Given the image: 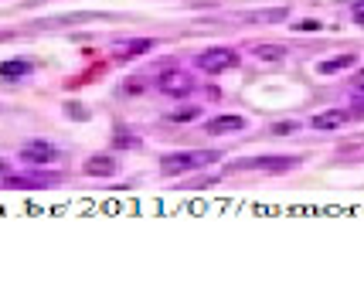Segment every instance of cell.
I'll return each instance as SVG.
<instances>
[{"mask_svg": "<svg viewBox=\"0 0 364 306\" xmlns=\"http://www.w3.org/2000/svg\"><path fill=\"white\" fill-rule=\"evenodd\" d=\"M218 157H222V153H215V150H188V153H167V157L160 160V174L174 177V174L201 170V167H208V163H215Z\"/></svg>", "mask_w": 364, "mask_h": 306, "instance_id": "1", "label": "cell"}, {"mask_svg": "<svg viewBox=\"0 0 364 306\" xmlns=\"http://www.w3.org/2000/svg\"><path fill=\"white\" fill-rule=\"evenodd\" d=\"M157 89L171 99H188L194 92V79H191L188 72H181V68H171V72H164L157 79Z\"/></svg>", "mask_w": 364, "mask_h": 306, "instance_id": "2", "label": "cell"}, {"mask_svg": "<svg viewBox=\"0 0 364 306\" xmlns=\"http://www.w3.org/2000/svg\"><path fill=\"white\" fill-rule=\"evenodd\" d=\"M238 62V55L232 48H208L198 55V68L208 72V75H215V72H225V68H232Z\"/></svg>", "mask_w": 364, "mask_h": 306, "instance_id": "3", "label": "cell"}, {"mask_svg": "<svg viewBox=\"0 0 364 306\" xmlns=\"http://www.w3.org/2000/svg\"><path fill=\"white\" fill-rule=\"evenodd\" d=\"M21 160L34 163V167H45V163L58 160V150L51 143H45V140H31V143H24V150H21Z\"/></svg>", "mask_w": 364, "mask_h": 306, "instance_id": "4", "label": "cell"}, {"mask_svg": "<svg viewBox=\"0 0 364 306\" xmlns=\"http://www.w3.org/2000/svg\"><path fill=\"white\" fill-rule=\"evenodd\" d=\"M58 177H51V174H41V177H14V174H4V187H11V191H34V187H55Z\"/></svg>", "mask_w": 364, "mask_h": 306, "instance_id": "5", "label": "cell"}, {"mask_svg": "<svg viewBox=\"0 0 364 306\" xmlns=\"http://www.w3.org/2000/svg\"><path fill=\"white\" fill-rule=\"evenodd\" d=\"M82 170H85L89 177H112V174L119 170V163H116V157H106V153H99V157H89Z\"/></svg>", "mask_w": 364, "mask_h": 306, "instance_id": "6", "label": "cell"}, {"mask_svg": "<svg viewBox=\"0 0 364 306\" xmlns=\"http://www.w3.org/2000/svg\"><path fill=\"white\" fill-rule=\"evenodd\" d=\"M238 129H245V119H242V116H215V119H208L205 133L225 136V133H238Z\"/></svg>", "mask_w": 364, "mask_h": 306, "instance_id": "7", "label": "cell"}, {"mask_svg": "<svg viewBox=\"0 0 364 306\" xmlns=\"http://www.w3.org/2000/svg\"><path fill=\"white\" fill-rule=\"evenodd\" d=\"M348 123V113L344 109H327V113H317L310 119V126L320 129V133H327V129H341Z\"/></svg>", "mask_w": 364, "mask_h": 306, "instance_id": "8", "label": "cell"}, {"mask_svg": "<svg viewBox=\"0 0 364 306\" xmlns=\"http://www.w3.org/2000/svg\"><path fill=\"white\" fill-rule=\"evenodd\" d=\"M28 72H31V62H28V58H11V62L0 65V79H4V82L24 79Z\"/></svg>", "mask_w": 364, "mask_h": 306, "instance_id": "9", "label": "cell"}, {"mask_svg": "<svg viewBox=\"0 0 364 306\" xmlns=\"http://www.w3.org/2000/svg\"><path fill=\"white\" fill-rule=\"evenodd\" d=\"M242 167H259V170H289V167H296V157H259V160L242 163Z\"/></svg>", "mask_w": 364, "mask_h": 306, "instance_id": "10", "label": "cell"}, {"mask_svg": "<svg viewBox=\"0 0 364 306\" xmlns=\"http://www.w3.org/2000/svg\"><path fill=\"white\" fill-rule=\"evenodd\" d=\"M354 65V55H341V58H327V62L317 65L320 75H333V72H341V68H350Z\"/></svg>", "mask_w": 364, "mask_h": 306, "instance_id": "11", "label": "cell"}, {"mask_svg": "<svg viewBox=\"0 0 364 306\" xmlns=\"http://www.w3.org/2000/svg\"><path fill=\"white\" fill-rule=\"evenodd\" d=\"M150 48H154V41H146V38H143V41H127L123 48L116 51V58H133V55H146Z\"/></svg>", "mask_w": 364, "mask_h": 306, "instance_id": "12", "label": "cell"}, {"mask_svg": "<svg viewBox=\"0 0 364 306\" xmlns=\"http://www.w3.org/2000/svg\"><path fill=\"white\" fill-rule=\"evenodd\" d=\"M252 55L262 58V62H283L286 48H279V45H259V48H252Z\"/></svg>", "mask_w": 364, "mask_h": 306, "instance_id": "13", "label": "cell"}, {"mask_svg": "<svg viewBox=\"0 0 364 306\" xmlns=\"http://www.w3.org/2000/svg\"><path fill=\"white\" fill-rule=\"evenodd\" d=\"M249 21H283L286 7H276V11H255V14H245Z\"/></svg>", "mask_w": 364, "mask_h": 306, "instance_id": "14", "label": "cell"}, {"mask_svg": "<svg viewBox=\"0 0 364 306\" xmlns=\"http://www.w3.org/2000/svg\"><path fill=\"white\" fill-rule=\"evenodd\" d=\"M296 129H300V123H276L272 133H276V136H289V133H296Z\"/></svg>", "mask_w": 364, "mask_h": 306, "instance_id": "15", "label": "cell"}, {"mask_svg": "<svg viewBox=\"0 0 364 306\" xmlns=\"http://www.w3.org/2000/svg\"><path fill=\"white\" fill-rule=\"evenodd\" d=\"M194 116H198V109L191 106V109H177V113H171V119H174V123H184V119H194Z\"/></svg>", "mask_w": 364, "mask_h": 306, "instance_id": "16", "label": "cell"}, {"mask_svg": "<svg viewBox=\"0 0 364 306\" xmlns=\"http://www.w3.org/2000/svg\"><path fill=\"white\" fill-rule=\"evenodd\" d=\"M296 31H320V21H296Z\"/></svg>", "mask_w": 364, "mask_h": 306, "instance_id": "17", "label": "cell"}, {"mask_svg": "<svg viewBox=\"0 0 364 306\" xmlns=\"http://www.w3.org/2000/svg\"><path fill=\"white\" fill-rule=\"evenodd\" d=\"M354 89H358V92H364V68L354 75Z\"/></svg>", "mask_w": 364, "mask_h": 306, "instance_id": "18", "label": "cell"}, {"mask_svg": "<svg viewBox=\"0 0 364 306\" xmlns=\"http://www.w3.org/2000/svg\"><path fill=\"white\" fill-rule=\"evenodd\" d=\"M354 21H358V24H364V7H358V4H354Z\"/></svg>", "mask_w": 364, "mask_h": 306, "instance_id": "19", "label": "cell"}, {"mask_svg": "<svg viewBox=\"0 0 364 306\" xmlns=\"http://www.w3.org/2000/svg\"><path fill=\"white\" fill-rule=\"evenodd\" d=\"M4 174H7V163L0 160V177H4Z\"/></svg>", "mask_w": 364, "mask_h": 306, "instance_id": "20", "label": "cell"}, {"mask_svg": "<svg viewBox=\"0 0 364 306\" xmlns=\"http://www.w3.org/2000/svg\"><path fill=\"white\" fill-rule=\"evenodd\" d=\"M7 38H11V34H0V41H7Z\"/></svg>", "mask_w": 364, "mask_h": 306, "instance_id": "21", "label": "cell"}, {"mask_svg": "<svg viewBox=\"0 0 364 306\" xmlns=\"http://www.w3.org/2000/svg\"><path fill=\"white\" fill-rule=\"evenodd\" d=\"M354 4H358V7H364V0H354Z\"/></svg>", "mask_w": 364, "mask_h": 306, "instance_id": "22", "label": "cell"}]
</instances>
